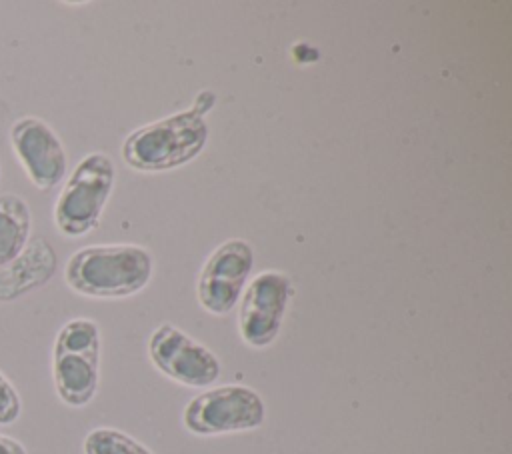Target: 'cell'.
Masks as SVG:
<instances>
[{
	"instance_id": "12",
	"label": "cell",
	"mask_w": 512,
	"mask_h": 454,
	"mask_svg": "<svg viewBox=\"0 0 512 454\" xmlns=\"http://www.w3.org/2000/svg\"><path fill=\"white\" fill-rule=\"evenodd\" d=\"M84 454H152L136 438L116 428H94L82 442Z\"/></svg>"
},
{
	"instance_id": "5",
	"label": "cell",
	"mask_w": 512,
	"mask_h": 454,
	"mask_svg": "<svg viewBox=\"0 0 512 454\" xmlns=\"http://www.w3.org/2000/svg\"><path fill=\"white\" fill-rule=\"evenodd\" d=\"M264 400L242 384H226L192 398L182 414L186 430L198 436L254 430L264 422Z\"/></svg>"
},
{
	"instance_id": "14",
	"label": "cell",
	"mask_w": 512,
	"mask_h": 454,
	"mask_svg": "<svg viewBox=\"0 0 512 454\" xmlns=\"http://www.w3.org/2000/svg\"><path fill=\"white\" fill-rule=\"evenodd\" d=\"M214 102H216V96H214V92H212V90H202V92L196 96V100H194L192 112L204 118V114H206V112H208V110L214 106Z\"/></svg>"
},
{
	"instance_id": "4",
	"label": "cell",
	"mask_w": 512,
	"mask_h": 454,
	"mask_svg": "<svg viewBox=\"0 0 512 454\" xmlns=\"http://www.w3.org/2000/svg\"><path fill=\"white\" fill-rule=\"evenodd\" d=\"M114 176V164L102 152H92L76 164L54 204V224L60 234L78 238L98 226Z\"/></svg>"
},
{
	"instance_id": "13",
	"label": "cell",
	"mask_w": 512,
	"mask_h": 454,
	"mask_svg": "<svg viewBox=\"0 0 512 454\" xmlns=\"http://www.w3.org/2000/svg\"><path fill=\"white\" fill-rule=\"evenodd\" d=\"M22 400L14 384L0 372V426H8L20 418Z\"/></svg>"
},
{
	"instance_id": "2",
	"label": "cell",
	"mask_w": 512,
	"mask_h": 454,
	"mask_svg": "<svg viewBox=\"0 0 512 454\" xmlns=\"http://www.w3.org/2000/svg\"><path fill=\"white\" fill-rule=\"evenodd\" d=\"M206 140L204 118L192 110L178 112L130 132L122 144V158L136 170H170L196 158Z\"/></svg>"
},
{
	"instance_id": "15",
	"label": "cell",
	"mask_w": 512,
	"mask_h": 454,
	"mask_svg": "<svg viewBox=\"0 0 512 454\" xmlns=\"http://www.w3.org/2000/svg\"><path fill=\"white\" fill-rule=\"evenodd\" d=\"M0 454H28L24 444L12 436L0 434Z\"/></svg>"
},
{
	"instance_id": "10",
	"label": "cell",
	"mask_w": 512,
	"mask_h": 454,
	"mask_svg": "<svg viewBox=\"0 0 512 454\" xmlns=\"http://www.w3.org/2000/svg\"><path fill=\"white\" fill-rule=\"evenodd\" d=\"M58 258L44 236L28 240L24 250L0 268V302H12L44 286L56 272Z\"/></svg>"
},
{
	"instance_id": "9",
	"label": "cell",
	"mask_w": 512,
	"mask_h": 454,
	"mask_svg": "<svg viewBox=\"0 0 512 454\" xmlns=\"http://www.w3.org/2000/svg\"><path fill=\"white\" fill-rule=\"evenodd\" d=\"M10 144L28 180L36 188L48 190L64 178L68 170L64 144L42 118L22 116L14 120L10 126Z\"/></svg>"
},
{
	"instance_id": "6",
	"label": "cell",
	"mask_w": 512,
	"mask_h": 454,
	"mask_svg": "<svg viewBox=\"0 0 512 454\" xmlns=\"http://www.w3.org/2000/svg\"><path fill=\"white\" fill-rule=\"evenodd\" d=\"M148 356L162 374L184 386L206 388L220 376V360L172 324H160L150 334Z\"/></svg>"
},
{
	"instance_id": "11",
	"label": "cell",
	"mask_w": 512,
	"mask_h": 454,
	"mask_svg": "<svg viewBox=\"0 0 512 454\" xmlns=\"http://www.w3.org/2000/svg\"><path fill=\"white\" fill-rule=\"evenodd\" d=\"M30 230L32 214L28 202L12 192L0 194V268L24 250Z\"/></svg>"
},
{
	"instance_id": "7",
	"label": "cell",
	"mask_w": 512,
	"mask_h": 454,
	"mask_svg": "<svg viewBox=\"0 0 512 454\" xmlns=\"http://www.w3.org/2000/svg\"><path fill=\"white\" fill-rule=\"evenodd\" d=\"M254 266V250L246 240L232 238L222 242L204 262L198 276V302L204 310L222 316L228 314Z\"/></svg>"
},
{
	"instance_id": "8",
	"label": "cell",
	"mask_w": 512,
	"mask_h": 454,
	"mask_svg": "<svg viewBox=\"0 0 512 454\" xmlns=\"http://www.w3.org/2000/svg\"><path fill=\"white\" fill-rule=\"evenodd\" d=\"M290 296V278L276 270H264L248 284L238 314V330L248 346L264 348L276 340Z\"/></svg>"
},
{
	"instance_id": "1",
	"label": "cell",
	"mask_w": 512,
	"mask_h": 454,
	"mask_svg": "<svg viewBox=\"0 0 512 454\" xmlns=\"http://www.w3.org/2000/svg\"><path fill=\"white\" fill-rule=\"evenodd\" d=\"M152 276V256L134 244H98L76 250L64 268L66 284L90 298H124Z\"/></svg>"
},
{
	"instance_id": "3",
	"label": "cell",
	"mask_w": 512,
	"mask_h": 454,
	"mask_svg": "<svg viewBox=\"0 0 512 454\" xmlns=\"http://www.w3.org/2000/svg\"><path fill=\"white\" fill-rule=\"evenodd\" d=\"M52 378L58 398L72 406H86L100 378V330L90 318H72L56 334L52 350Z\"/></svg>"
}]
</instances>
